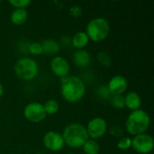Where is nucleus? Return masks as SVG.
<instances>
[{
	"mask_svg": "<svg viewBox=\"0 0 154 154\" xmlns=\"http://www.w3.org/2000/svg\"><path fill=\"white\" fill-rule=\"evenodd\" d=\"M86 87L81 79L75 76H67L60 80V94L69 103H77L83 98Z\"/></svg>",
	"mask_w": 154,
	"mask_h": 154,
	"instance_id": "1",
	"label": "nucleus"
},
{
	"mask_svg": "<svg viewBox=\"0 0 154 154\" xmlns=\"http://www.w3.org/2000/svg\"><path fill=\"white\" fill-rule=\"evenodd\" d=\"M150 125V116L145 111L138 109L132 111L128 116L125 122V129L129 134L136 136L142 134H145V132L149 129Z\"/></svg>",
	"mask_w": 154,
	"mask_h": 154,
	"instance_id": "2",
	"label": "nucleus"
},
{
	"mask_svg": "<svg viewBox=\"0 0 154 154\" xmlns=\"http://www.w3.org/2000/svg\"><path fill=\"white\" fill-rule=\"evenodd\" d=\"M65 144L70 148H82L83 144L89 139L84 125L73 123L65 127L61 134Z\"/></svg>",
	"mask_w": 154,
	"mask_h": 154,
	"instance_id": "3",
	"label": "nucleus"
},
{
	"mask_svg": "<svg viewBox=\"0 0 154 154\" xmlns=\"http://www.w3.org/2000/svg\"><path fill=\"white\" fill-rule=\"evenodd\" d=\"M88 39L98 42L107 38L110 32L109 23L103 17H97L90 20L87 25L86 32Z\"/></svg>",
	"mask_w": 154,
	"mask_h": 154,
	"instance_id": "4",
	"label": "nucleus"
},
{
	"mask_svg": "<svg viewBox=\"0 0 154 154\" xmlns=\"http://www.w3.org/2000/svg\"><path fill=\"white\" fill-rule=\"evenodd\" d=\"M39 71V67L37 62L31 58H21L14 65L15 75L24 81H29L33 79Z\"/></svg>",
	"mask_w": 154,
	"mask_h": 154,
	"instance_id": "5",
	"label": "nucleus"
},
{
	"mask_svg": "<svg viewBox=\"0 0 154 154\" xmlns=\"http://www.w3.org/2000/svg\"><path fill=\"white\" fill-rule=\"evenodd\" d=\"M88 137L93 140L103 137L107 131L106 121L102 117H95L91 119L86 127Z\"/></svg>",
	"mask_w": 154,
	"mask_h": 154,
	"instance_id": "6",
	"label": "nucleus"
},
{
	"mask_svg": "<svg viewBox=\"0 0 154 154\" xmlns=\"http://www.w3.org/2000/svg\"><path fill=\"white\" fill-rule=\"evenodd\" d=\"M132 146L138 153H150L154 147L153 138L147 134L136 135L134 137V139H132Z\"/></svg>",
	"mask_w": 154,
	"mask_h": 154,
	"instance_id": "7",
	"label": "nucleus"
},
{
	"mask_svg": "<svg viewBox=\"0 0 154 154\" xmlns=\"http://www.w3.org/2000/svg\"><path fill=\"white\" fill-rule=\"evenodd\" d=\"M24 117L32 123H40L46 117L43 106L41 103L32 102L28 104L23 109Z\"/></svg>",
	"mask_w": 154,
	"mask_h": 154,
	"instance_id": "8",
	"label": "nucleus"
},
{
	"mask_svg": "<svg viewBox=\"0 0 154 154\" xmlns=\"http://www.w3.org/2000/svg\"><path fill=\"white\" fill-rule=\"evenodd\" d=\"M42 142L46 149L54 152L61 151L65 145L62 135L60 133L54 131H50L46 133L43 136Z\"/></svg>",
	"mask_w": 154,
	"mask_h": 154,
	"instance_id": "9",
	"label": "nucleus"
},
{
	"mask_svg": "<svg viewBox=\"0 0 154 154\" xmlns=\"http://www.w3.org/2000/svg\"><path fill=\"white\" fill-rule=\"evenodd\" d=\"M51 71L59 78L62 79L67 76H69L70 66L68 60L61 57V56H56L51 60Z\"/></svg>",
	"mask_w": 154,
	"mask_h": 154,
	"instance_id": "10",
	"label": "nucleus"
},
{
	"mask_svg": "<svg viewBox=\"0 0 154 154\" xmlns=\"http://www.w3.org/2000/svg\"><path fill=\"white\" fill-rule=\"evenodd\" d=\"M127 79L124 76L116 75L109 80L106 88L110 95L117 96L122 95L124 92H125V90L127 89Z\"/></svg>",
	"mask_w": 154,
	"mask_h": 154,
	"instance_id": "11",
	"label": "nucleus"
},
{
	"mask_svg": "<svg viewBox=\"0 0 154 154\" xmlns=\"http://www.w3.org/2000/svg\"><path fill=\"white\" fill-rule=\"evenodd\" d=\"M74 64L79 68H85L91 62V56L86 50H77L72 55Z\"/></svg>",
	"mask_w": 154,
	"mask_h": 154,
	"instance_id": "12",
	"label": "nucleus"
},
{
	"mask_svg": "<svg viewBox=\"0 0 154 154\" xmlns=\"http://www.w3.org/2000/svg\"><path fill=\"white\" fill-rule=\"evenodd\" d=\"M125 106L132 111H135L140 109L142 106V98L137 92L132 91L126 94L125 97Z\"/></svg>",
	"mask_w": 154,
	"mask_h": 154,
	"instance_id": "13",
	"label": "nucleus"
},
{
	"mask_svg": "<svg viewBox=\"0 0 154 154\" xmlns=\"http://www.w3.org/2000/svg\"><path fill=\"white\" fill-rule=\"evenodd\" d=\"M88 42H89L88 36L85 32H79L75 33L71 39V43L73 47H75L78 50L84 49L88 44Z\"/></svg>",
	"mask_w": 154,
	"mask_h": 154,
	"instance_id": "14",
	"label": "nucleus"
},
{
	"mask_svg": "<svg viewBox=\"0 0 154 154\" xmlns=\"http://www.w3.org/2000/svg\"><path fill=\"white\" fill-rule=\"evenodd\" d=\"M28 18V13L25 9H14L10 14L11 22L15 25L23 24Z\"/></svg>",
	"mask_w": 154,
	"mask_h": 154,
	"instance_id": "15",
	"label": "nucleus"
},
{
	"mask_svg": "<svg viewBox=\"0 0 154 154\" xmlns=\"http://www.w3.org/2000/svg\"><path fill=\"white\" fill-rule=\"evenodd\" d=\"M42 53H46L48 55H52L55 54L59 51L60 50V45L59 43L51 39L44 40L42 43Z\"/></svg>",
	"mask_w": 154,
	"mask_h": 154,
	"instance_id": "16",
	"label": "nucleus"
},
{
	"mask_svg": "<svg viewBox=\"0 0 154 154\" xmlns=\"http://www.w3.org/2000/svg\"><path fill=\"white\" fill-rule=\"evenodd\" d=\"M83 152L86 154H98L100 152V146L96 140L88 139L82 146Z\"/></svg>",
	"mask_w": 154,
	"mask_h": 154,
	"instance_id": "17",
	"label": "nucleus"
},
{
	"mask_svg": "<svg viewBox=\"0 0 154 154\" xmlns=\"http://www.w3.org/2000/svg\"><path fill=\"white\" fill-rule=\"evenodd\" d=\"M42 106H43V108H44L46 115H51V116L55 115L59 111V108H60L59 103L54 99L47 100Z\"/></svg>",
	"mask_w": 154,
	"mask_h": 154,
	"instance_id": "18",
	"label": "nucleus"
},
{
	"mask_svg": "<svg viewBox=\"0 0 154 154\" xmlns=\"http://www.w3.org/2000/svg\"><path fill=\"white\" fill-rule=\"evenodd\" d=\"M111 105L116 108V109H123L125 107V97L122 95H117V96H112L111 100H110Z\"/></svg>",
	"mask_w": 154,
	"mask_h": 154,
	"instance_id": "19",
	"label": "nucleus"
},
{
	"mask_svg": "<svg viewBox=\"0 0 154 154\" xmlns=\"http://www.w3.org/2000/svg\"><path fill=\"white\" fill-rule=\"evenodd\" d=\"M97 59L98 62L105 67H109L111 65V58L109 54L106 51H100L97 55Z\"/></svg>",
	"mask_w": 154,
	"mask_h": 154,
	"instance_id": "20",
	"label": "nucleus"
},
{
	"mask_svg": "<svg viewBox=\"0 0 154 154\" xmlns=\"http://www.w3.org/2000/svg\"><path fill=\"white\" fill-rule=\"evenodd\" d=\"M130 147H132V139L130 137H123L117 143V148L119 150L125 151Z\"/></svg>",
	"mask_w": 154,
	"mask_h": 154,
	"instance_id": "21",
	"label": "nucleus"
},
{
	"mask_svg": "<svg viewBox=\"0 0 154 154\" xmlns=\"http://www.w3.org/2000/svg\"><path fill=\"white\" fill-rule=\"evenodd\" d=\"M9 4L13 5L14 7H15V9H25V7H27L31 4V1L30 0H10Z\"/></svg>",
	"mask_w": 154,
	"mask_h": 154,
	"instance_id": "22",
	"label": "nucleus"
},
{
	"mask_svg": "<svg viewBox=\"0 0 154 154\" xmlns=\"http://www.w3.org/2000/svg\"><path fill=\"white\" fill-rule=\"evenodd\" d=\"M29 52L32 55H41L42 53V48L40 42H32L29 45Z\"/></svg>",
	"mask_w": 154,
	"mask_h": 154,
	"instance_id": "23",
	"label": "nucleus"
},
{
	"mask_svg": "<svg viewBox=\"0 0 154 154\" xmlns=\"http://www.w3.org/2000/svg\"><path fill=\"white\" fill-rule=\"evenodd\" d=\"M3 95H4V87H3V85L0 83V97H1Z\"/></svg>",
	"mask_w": 154,
	"mask_h": 154,
	"instance_id": "24",
	"label": "nucleus"
}]
</instances>
